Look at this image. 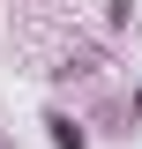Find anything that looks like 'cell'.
Here are the masks:
<instances>
[{"mask_svg":"<svg viewBox=\"0 0 142 149\" xmlns=\"http://www.w3.org/2000/svg\"><path fill=\"white\" fill-rule=\"evenodd\" d=\"M45 127H53V149H82V127H75L67 112H53V119H45Z\"/></svg>","mask_w":142,"mask_h":149,"instance_id":"6da1fadb","label":"cell"}]
</instances>
